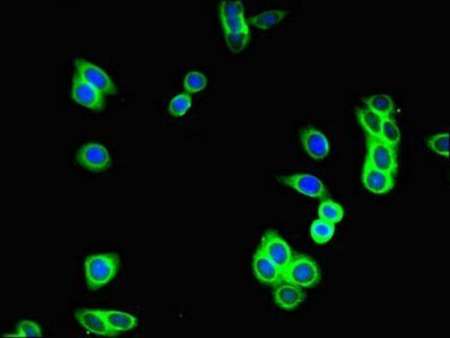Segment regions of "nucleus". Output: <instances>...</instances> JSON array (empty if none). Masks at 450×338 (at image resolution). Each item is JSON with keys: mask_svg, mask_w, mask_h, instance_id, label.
Wrapping results in <instances>:
<instances>
[{"mask_svg": "<svg viewBox=\"0 0 450 338\" xmlns=\"http://www.w3.org/2000/svg\"><path fill=\"white\" fill-rule=\"evenodd\" d=\"M306 295L302 288L282 281L274 289V302L284 310H293L300 307L305 301Z\"/></svg>", "mask_w": 450, "mask_h": 338, "instance_id": "f8f14e48", "label": "nucleus"}, {"mask_svg": "<svg viewBox=\"0 0 450 338\" xmlns=\"http://www.w3.org/2000/svg\"><path fill=\"white\" fill-rule=\"evenodd\" d=\"M300 142L313 159H324L330 154V144L324 133L314 128H307L300 133Z\"/></svg>", "mask_w": 450, "mask_h": 338, "instance_id": "ddd939ff", "label": "nucleus"}, {"mask_svg": "<svg viewBox=\"0 0 450 338\" xmlns=\"http://www.w3.org/2000/svg\"><path fill=\"white\" fill-rule=\"evenodd\" d=\"M192 96L188 93L177 94L170 100L168 105V113L172 117L180 119L189 112L190 109L192 107Z\"/></svg>", "mask_w": 450, "mask_h": 338, "instance_id": "aec40b11", "label": "nucleus"}, {"mask_svg": "<svg viewBox=\"0 0 450 338\" xmlns=\"http://www.w3.org/2000/svg\"><path fill=\"white\" fill-rule=\"evenodd\" d=\"M227 47L234 54H240L245 49L249 41V32H240V33H225Z\"/></svg>", "mask_w": 450, "mask_h": 338, "instance_id": "b1692460", "label": "nucleus"}, {"mask_svg": "<svg viewBox=\"0 0 450 338\" xmlns=\"http://www.w3.org/2000/svg\"><path fill=\"white\" fill-rule=\"evenodd\" d=\"M395 176L387 172H381L379 169L369 166L368 164L363 165L362 172V183L369 192L374 194H386L395 186Z\"/></svg>", "mask_w": 450, "mask_h": 338, "instance_id": "9d476101", "label": "nucleus"}, {"mask_svg": "<svg viewBox=\"0 0 450 338\" xmlns=\"http://www.w3.org/2000/svg\"><path fill=\"white\" fill-rule=\"evenodd\" d=\"M253 272L263 284L277 285L284 281L280 267L258 249L253 256Z\"/></svg>", "mask_w": 450, "mask_h": 338, "instance_id": "9b49d317", "label": "nucleus"}, {"mask_svg": "<svg viewBox=\"0 0 450 338\" xmlns=\"http://www.w3.org/2000/svg\"><path fill=\"white\" fill-rule=\"evenodd\" d=\"M16 335L19 337H42L41 327L33 320H21L16 326Z\"/></svg>", "mask_w": 450, "mask_h": 338, "instance_id": "393cba45", "label": "nucleus"}, {"mask_svg": "<svg viewBox=\"0 0 450 338\" xmlns=\"http://www.w3.org/2000/svg\"><path fill=\"white\" fill-rule=\"evenodd\" d=\"M282 184L293 188L300 194L312 199H326L328 190L325 188L321 179L313 174H293V175L281 176L279 177Z\"/></svg>", "mask_w": 450, "mask_h": 338, "instance_id": "0eeeda50", "label": "nucleus"}, {"mask_svg": "<svg viewBox=\"0 0 450 338\" xmlns=\"http://www.w3.org/2000/svg\"><path fill=\"white\" fill-rule=\"evenodd\" d=\"M356 113L360 126L363 128L367 135L372 138H379L384 117L368 109H356Z\"/></svg>", "mask_w": 450, "mask_h": 338, "instance_id": "2eb2a0df", "label": "nucleus"}, {"mask_svg": "<svg viewBox=\"0 0 450 338\" xmlns=\"http://www.w3.org/2000/svg\"><path fill=\"white\" fill-rule=\"evenodd\" d=\"M334 234H335V225L321 218L314 220L311 225V236L316 244H328V241L333 238Z\"/></svg>", "mask_w": 450, "mask_h": 338, "instance_id": "dca6fc26", "label": "nucleus"}, {"mask_svg": "<svg viewBox=\"0 0 450 338\" xmlns=\"http://www.w3.org/2000/svg\"><path fill=\"white\" fill-rule=\"evenodd\" d=\"M286 12L280 10H265L262 13L258 14L254 16L251 22L256 27L267 31L270 28L277 26L279 23L284 19Z\"/></svg>", "mask_w": 450, "mask_h": 338, "instance_id": "a211bd4d", "label": "nucleus"}, {"mask_svg": "<svg viewBox=\"0 0 450 338\" xmlns=\"http://www.w3.org/2000/svg\"><path fill=\"white\" fill-rule=\"evenodd\" d=\"M183 86L188 94H196L207 87V78L201 72L191 71L185 76Z\"/></svg>", "mask_w": 450, "mask_h": 338, "instance_id": "4be33fe9", "label": "nucleus"}, {"mask_svg": "<svg viewBox=\"0 0 450 338\" xmlns=\"http://www.w3.org/2000/svg\"><path fill=\"white\" fill-rule=\"evenodd\" d=\"M76 161L89 172L95 174L109 172V169L112 167V158L106 148L94 142L79 148L76 154Z\"/></svg>", "mask_w": 450, "mask_h": 338, "instance_id": "39448f33", "label": "nucleus"}, {"mask_svg": "<svg viewBox=\"0 0 450 338\" xmlns=\"http://www.w3.org/2000/svg\"><path fill=\"white\" fill-rule=\"evenodd\" d=\"M379 139L384 141L390 147L395 148L397 144H400L401 131L400 128L397 126L396 121L392 117H384L383 126H381V135Z\"/></svg>", "mask_w": 450, "mask_h": 338, "instance_id": "412c9836", "label": "nucleus"}, {"mask_svg": "<svg viewBox=\"0 0 450 338\" xmlns=\"http://www.w3.org/2000/svg\"><path fill=\"white\" fill-rule=\"evenodd\" d=\"M365 163L392 176H395L398 169L395 148L390 147L379 138L368 137Z\"/></svg>", "mask_w": 450, "mask_h": 338, "instance_id": "7ed1b4c3", "label": "nucleus"}, {"mask_svg": "<svg viewBox=\"0 0 450 338\" xmlns=\"http://www.w3.org/2000/svg\"><path fill=\"white\" fill-rule=\"evenodd\" d=\"M258 251L277 264L282 272L288 267L293 257L289 245L286 244V241L274 230H268L265 232Z\"/></svg>", "mask_w": 450, "mask_h": 338, "instance_id": "423d86ee", "label": "nucleus"}, {"mask_svg": "<svg viewBox=\"0 0 450 338\" xmlns=\"http://www.w3.org/2000/svg\"><path fill=\"white\" fill-rule=\"evenodd\" d=\"M75 319L79 325L95 335L104 336V337H114L117 336L110 326L107 325L102 310L82 309L75 313Z\"/></svg>", "mask_w": 450, "mask_h": 338, "instance_id": "1a4fd4ad", "label": "nucleus"}, {"mask_svg": "<svg viewBox=\"0 0 450 338\" xmlns=\"http://www.w3.org/2000/svg\"><path fill=\"white\" fill-rule=\"evenodd\" d=\"M221 24H223L225 33H240V32L249 31V25H247L244 16L221 19Z\"/></svg>", "mask_w": 450, "mask_h": 338, "instance_id": "bb28decb", "label": "nucleus"}, {"mask_svg": "<svg viewBox=\"0 0 450 338\" xmlns=\"http://www.w3.org/2000/svg\"><path fill=\"white\" fill-rule=\"evenodd\" d=\"M71 98L76 103L95 112H101L105 109L104 95L84 82L75 72L71 84Z\"/></svg>", "mask_w": 450, "mask_h": 338, "instance_id": "6e6552de", "label": "nucleus"}, {"mask_svg": "<svg viewBox=\"0 0 450 338\" xmlns=\"http://www.w3.org/2000/svg\"><path fill=\"white\" fill-rule=\"evenodd\" d=\"M245 10L240 1H223L221 5V19L244 16Z\"/></svg>", "mask_w": 450, "mask_h": 338, "instance_id": "a878e982", "label": "nucleus"}, {"mask_svg": "<svg viewBox=\"0 0 450 338\" xmlns=\"http://www.w3.org/2000/svg\"><path fill=\"white\" fill-rule=\"evenodd\" d=\"M318 216L321 219L326 220L328 223L335 225V223H341L344 219V207L330 199H323L318 207Z\"/></svg>", "mask_w": 450, "mask_h": 338, "instance_id": "f3484780", "label": "nucleus"}, {"mask_svg": "<svg viewBox=\"0 0 450 338\" xmlns=\"http://www.w3.org/2000/svg\"><path fill=\"white\" fill-rule=\"evenodd\" d=\"M282 279L302 289L315 288L321 282V271L311 257L300 254L293 257L282 272Z\"/></svg>", "mask_w": 450, "mask_h": 338, "instance_id": "f03ea898", "label": "nucleus"}, {"mask_svg": "<svg viewBox=\"0 0 450 338\" xmlns=\"http://www.w3.org/2000/svg\"><path fill=\"white\" fill-rule=\"evenodd\" d=\"M102 313L106 320L107 325L117 332L119 335L122 333L130 332L138 326V319L130 313L120 310H102Z\"/></svg>", "mask_w": 450, "mask_h": 338, "instance_id": "4468645a", "label": "nucleus"}, {"mask_svg": "<svg viewBox=\"0 0 450 338\" xmlns=\"http://www.w3.org/2000/svg\"><path fill=\"white\" fill-rule=\"evenodd\" d=\"M75 74L104 96L117 95V86L110 76L89 60L77 58L75 60Z\"/></svg>", "mask_w": 450, "mask_h": 338, "instance_id": "20e7f679", "label": "nucleus"}, {"mask_svg": "<svg viewBox=\"0 0 450 338\" xmlns=\"http://www.w3.org/2000/svg\"><path fill=\"white\" fill-rule=\"evenodd\" d=\"M365 105L368 106V110L375 112L381 117H390L394 112V102L388 95H372V98L365 100Z\"/></svg>", "mask_w": 450, "mask_h": 338, "instance_id": "6ab92c4d", "label": "nucleus"}, {"mask_svg": "<svg viewBox=\"0 0 450 338\" xmlns=\"http://www.w3.org/2000/svg\"><path fill=\"white\" fill-rule=\"evenodd\" d=\"M428 147L430 150L440 156H449V135L439 133L428 139Z\"/></svg>", "mask_w": 450, "mask_h": 338, "instance_id": "5701e85b", "label": "nucleus"}, {"mask_svg": "<svg viewBox=\"0 0 450 338\" xmlns=\"http://www.w3.org/2000/svg\"><path fill=\"white\" fill-rule=\"evenodd\" d=\"M86 284L89 291H98L113 281L120 271V256L117 254H96L85 260Z\"/></svg>", "mask_w": 450, "mask_h": 338, "instance_id": "f257e3e1", "label": "nucleus"}]
</instances>
